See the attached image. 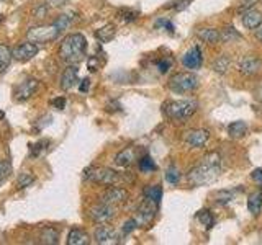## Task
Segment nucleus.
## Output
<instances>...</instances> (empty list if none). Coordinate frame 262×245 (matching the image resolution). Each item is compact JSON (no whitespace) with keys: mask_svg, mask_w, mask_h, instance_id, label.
<instances>
[{"mask_svg":"<svg viewBox=\"0 0 262 245\" xmlns=\"http://www.w3.org/2000/svg\"><path fill=\"white\" fill-rule=\"evenodd\" d=\"M12 174V165L10 162L7 160H0V185H4L7 182V178Z\"/></svg>","mask_w":262,"mask_h":245,"instance_id":"34","label":"nucleus"},{"mask_svg":"<svg viewBox=\"0 0 262 245\" xmlns=\"http://www.w3.org/2000/svg\"><path fill=\"white\" fill-rule=\"evenodd\" d=\"M72 20H74V15H72V13H64V15H61L59 18H57L54 23H56L57 27L61 28V31H62V30H66V28L69 27V24L72 23Z\"/></svg>","mask_w":262,"mask_h":245,"instance_id":"37","label":"nucleus"},{"mask_svg":"<svg viewBox=\"0 0 262 245\" xmlns=\"http://www.w3.org/2000/svg\"><path fill=\"white\" fill-rule=\"evenodd\" d=\"M90 217H92L94 223L97 224H106L110 223V220L115 217V208L113 204H108V203H100L94 206L90 209Z\"/></svg>","mask_w":262,"mask_h":245,"instance_id":"8","label":"nucleus"},{"mask_svg":"<svg viewBox=\"0 0 262 245\" xmlns=\"http://www.w3.org/2000/svg\"><path fill=\"white\" fill-rule=\"evenodd\" d=\"M115 35H117V28H115V24H105V27H102L100 30L95 31V36L100 43H108V41H112L115 38Z\"/></svg>","mask_w":262,"mask_h":245,"instance_id":"21","label":"nucleus"},{"mask_svg":"<svg viewBox=\"0 0 262 245\" xmlns=\"http://www.w3.org/2000/svg\"><path fill=\"white\" fill-rule=\"evenodd\" d=\"M246 133H248V125H246L244 121H234L228 126V134L234 139L243 137Z\"/></svg>","mask_w":262,"mask_h":245,"instance_id":"23","label":"nucleus"},{"mask_svg":"<svg viewBox=\"0 0 262 245\" xmlns=\"http://www.w3.org/2000/svg\"><path fill=\"white\" fill-rule=\"evenodd\" d=\"M185 142L192 147H203L208 142L210 139V133L205 129H190L185 133Z\"/></svg>","mask_w":262,"mask_h":245,"instance_id":"15","label":"nucleus"},{"mask_svg":"<svg viewBox=\"0 0 262 245\" xmlns=\"http://www.w3.org/2000/svg\"><path fill=\"white\" fill-rule=\"evenodd\" d=\"M48 5H45V7H38V8H35V12H33V15L36 16V18H43V16L46 15V10H48Z\"/></svg>","mask_w":262,"mask_h":245,"instance_id":"45","label":"nucleus"},{"mask_svg":"<svg viewBox=\"0 0 262 245\" xmlns=\"http://www.w3.org/2000/svg\"><path fill=\"white\" fill-rule=\"evenodd\" d=\"M0 2H10V0H0Z\"/></svg>","mask_w":262,"mask_h":245,"instance_id":"50","label":"nucleus"},{"mask_svg":"<svg viewBox=\"0 0 262 245\" xmlns=\"http://www.w3.org/2000/svg\"><path fill=\"white\" fill-rule=\"evenodd\" d=\"M156 65H158V70L161 74H167L169 69L172 67V59L170 57H161V59L156 62Z\"/></svg>","mask_w":262,"mask_h":245,"instance_id":"38","label":"nucleus"},{"mask_svg":"<svg viewBox=\"0 0 262 245\" xmlns=\"http://www.w3.org/2000/svg\"><path fill=\"white\" fill-rule=\"evenodd\" d=\"M48 145H49L48 139H43V141H39L36 144H30V157H33V159L39 157V155L48 149Z\"/></svg>","mask_w":262,"mask_h":245,"instance_id":"29","label":"nucleus"},{"mask_svg":"<svg viewBox=\"0 0 262 245\" xmlns=\"http://www.w3.org/2000/svg\"><path fill=\"white\" fill-rule=\"evenodd\" d=\"M251 178H252L256 183H262V168H256V170H252Z\"/></svg>","mask_w":262,"mask_h":245,"instance_id":"44","label":"nucleus"},{"mask_svg":"<svg viewBox=\"0 0 262 245\" xmlns=\"http://www.w3.org/2000/svg\"><path fill=\"white\" fill-rule=\"evenodd\" d=\"M243 24H244V28H248V30L259 28L262 24V13L254 10V8L243 12Z\"/></svg>","mask_w":262,"mask_h":245,"instance_id":"17","label":"nucleus"},{"mask_svg":"<svg viewBox=\"0 0 262 245\" xmlns=\"http://www.w3.org/2000/svg\"><path fill=\"white\" fill-rule=\"evenodd\" d=\"M61 28L57 27L56 23L51 24H45V27H33L30 28V31L27 33V38L31 43H39V44H46L54 41L57 36H59Z\"/></svg>","mask_w":262,"mask_h":245,"instance_id":"6","label":"nucleus"},{"mask_svg":"<svg viewBox=\"0 0 262 245\" xmlns=\"http://www.w3.org/2000/svg\"><path fill=\"white\" fill-rule=\"evenodd\" d=\"M33 182H35V177L31 175V172H23V174L18 177V182H16V185H18V188H27Z\"/></svg>","mask_w":262,"mask_h":245,"instance_id":"36","label":"nucleus"},{"mask_svg":"<svg viewBox=\"0 0 262 245\" xmlns=\"http://www.w3.org/2000/svg\"><path fill=\"white\" fill-rule=\"evenodd\" d=\"M229 65H231V59H229V56L223 54V56H220L215 62H213V70H215L216 74H220V76H223V74L228 72Z\"/></svg>","mask_w":262,"mask_h":245,"instance_id":"24","label":"nucleus"},{"mask_svg":"<svg viewBox=\"0 0 262 245\" xmlns=\"http://www.w3.org/2000/svg\"><path fill=\"white\" fill-rule=\"evenodd\" d=\"M196 36L207 44H216L221 41V33L215 28H202L196 31Z\"/></svg>","mask_w":262,"mask_h":245,"instance_id":"18","label":"nucleus"},{"mask_svg":"<svg viewBox=\"0 0 262 245\" xmlns=\"http://www.w3.org/2000/svg\"><path fill=\"white\" fill-rule=\"evenodd\" d=\"M256 2H257V0H243V5H241L239 10H241V12L249 10V8H252V5L256 4Z\"/></svg>","mask_w":262,"mask_h":245,"instance_id":"46","label":"nucleus"},{"mask_svg":"<svg viewBox=\"0 0 262 245\" xmlns=\"http://www.w3.org/2000/svg\"><path fill=\"white\" fill-rule=\"evenodd\" d=\"M94 237H95V242L100 243V245H108V243H118L120 242L117 231H115V229L110 227V226L97 227Z\"/></svg>","mask_w":262,"mask_h":245,"instance_id":"13","label":"nucleus"},{"mask_svg":"<svg viewBox=\"0 0 262 245\" xmlns=\"http://www.w3.org/2000/svg\"><path fill=\"white\" fill-rule=\"evenodd\" d=\"M262 70V61L257 56H244L239 61V72L246 77L257 76Z\"/></svg>","mask_w":262,"mask_h":245,"instance_id":"10","label":"nucleus"},{"mask_svg":"<svg viewBox=\"0 0 262 245\" xmlns=\"http://www.w3.org/2000/svg\"><path fill=\"white\" fill-rule=\"evenodd\" d=\"M243 36L237 33L233 27H228L223 30V33H221V41H225V43H231V41L234 39H241Z\"/></svg>","mask_w":262,"mask_h":245,"instance_id":"31","label":"nucleus"},{"mask_svg":"<svg viewBox=\"0 0 262 245\" xmlns=\"http://www.w3.org/2000/svg\"><path fill=\"white\" fill-rule=\"evenodd\" d=\"M220 155L216 152H210L202 159L199 165H195L190 172H188L187 180L188 183L193 186H200V185H207L211 183L213 180H216L220 175Z\"/></svg>","mask_w":262,"mask_h":245,"instance_id":"1","label":"nucleus"},{"mask_svg":"<svg viewBox=\"0 0 262 245\" xmlns=\"http://www.w3.org/2000/svg\"><path fill=\"white\" fill-rule=\"evenodd\" d=\"M118 18L125 23H131L138 18V12H133V10H128V8H121L118 12Z\"/></svg>","mask_w":262,"mask_h":245,"instance_id":"35","label":"nucleus"},{"mask_svg":"<svg viewBox=\"0 0 262 245\" xmlns=\"http://www.w3.org/2000/svg\"><path fill=\"white\" fill-rule=\"evenodd\" d=\"M38 88H39V82L36 79H25L23 82H20V84L15 87L13 95L18 102H25L35 95Z\"/></svg>","mask_w":262,"mask_h":245,"instance_id":"9","label":"nucleus"},{"mask_svg":"<svg viewBox=\"0 0 262 245\" xmlns=\"http://www.w3.org/2000/svg\"><path fill=\"white\" fill-rule=\"evenodd\" d=\"M68 243L69 245H89L90 237L85 231H82V229H71V232L68 235Z\"/></svg>","mask_w":262,"mask_h":245,"instance_id":"19","label":"nucleus"},{"mask_svg":"<svg viewBox=\"0 0 262 245\" xmlns=\"http://www.w3.org/2000/svg\"><path fill=\"white\" fill-rule=\"evenodd\" d=\"M84 180L87 182H94V183H100V185H117L125 182V175L118 174L112 168H105V167H89L84 172Z\"/></svg>","mask_w":262,"mask_h":245,"instance_id":"4","label":"nucleus"},{"mask_svg":"<svg viewBox=\"0 0 262 245\" xmlns=\"http://www.w3.org/2000/svg\"><path fill=\"white\" fill-rule=\"evenodd\" d=\"M256 38L260 41V43H262V24H260V27L259 28H256Z\"/></svg>","mask_w":262,"mask_h":245,"instance_id":"49","label":"nucleus"},{"mask_svg":"<svg viewBox=\"0 0 262 245\" xmlns=\"http://www.w3.org/2000/svg\"><path fill=\"white\" fill-rule=\"evenodd\" d=\"M248 209L252 212L254 216H259L260 214V209H262V191H256L249 196L248 200Z\"/></svg>","mask_w":262,"mask_h":245,"instance_id":"22","label":"nucleus"},{"mask_svg":"<svg viewBox=\"0 0 262 245\" xmlns=\"http://www.w3.org/2000/svg\"><path fill=\"white\" fill-rule=\"evenodd\" d=\"M236 190H221L216 193V203L218 204H228L231 200H234Z\"/></svg>","mask_w":262,"mask_h":245,"instance_id":"32","label":"nucleus"},{"mask_svg":"<svg viewBox=\"0 0 262 245\" xmlns=\"http://www.w3.org/2000/svg\"><path fill=\"white\" fill-rule=\"evenodd\" d=\"M12 54H13V59L20 61V62L30 61L38 54V44L31 43V41H28V43H21L13 49Z\"/></svg>","mask_w":262,"mask_h":245,"instance_id":"11","label":"nucleus"},{"mask_svg":"<svg viewBox=\"0 0 262 245\" xmlns=\"http://www.w3.org/2000/svg\"><path fill=\"white\" fill-rule=\"evenodd\" d=\"M77 82H79V69L74 64H71L61 76V88L71 90L72 87H76Z\"/></svg>","mask_w":262,"mask_h":245,"instance_id":"16","label":"nucleus"},{"mask_svg":"<svg viewBox=\"0 0 262 245\" xmlns=\"http://www.w3.org/2000/svg\"><path fill=\"white\" fill-rule=\"evenodd\" d=\"M156 168V162L149 157V155H144V157H141V160H139V170L144 172V174H151V172H154Z\"/></svg>","mask_w":262,"mask_h":245,"instance_id":"30","label":"nucleus"},{"mask_svg":"<svg viewBox=\"0 0 262 245\" xmlns=\"http://www.w3.org/2000/svg\"><path fill=\"white\" fill-rule=\"evenodd\" d=\"M87 67H89L90 72H97L98 67H100V62H98L97 57H90L89 62H87Z\"/></svg>","mask_w":262,"mask_h":245,"instance_id":"41","label":"nucleus"},{"mask_svg":"<svg viewBox=\"0 0 262 245\" xmlns=\"http://www.w3.org/2000/svg\"><path fill=\"white\" fill-rule=\"evenodd\" d=\"M156 28H164V30H167L169 33H174L176 31V27H174V24H172L169 20H158V21H156Z\"/></svg>","mask_w":262,"mask_h":245,"instance_id":"39","label":"nucleus"},{"mask_svg":"<svg viewBox=\"0 0 262 245\" xmlns=\"http://www.w3.org/2000/svg\"><path fill=\"white\" fill-rule=\"evenodd\" d=\"M135 149L133 147H126V149H123L121 152L117 154V157H115V163H117L118 167H129L131 163L135 162Z\"/></svg>","mask_w":262,"mask_h":245,"instance_id":"20","label":"nucleus"},{"mask_svg":"<svg viewBox=\"0 0 262 245\" xmlns=\"http://www.w3.org/2000/svg\"><path fill=\"white\" fill-rule=\"evenodd\" d=\"M256 100L262 103V84H260V85L257 87V90H256Z\"/></svg>","mask_w":262,"mask_h":245,"instance_id":"48","label":"nucleus"},{"mask_svg":"<svg viewBox=\"0 0 262 245\" xmlns=\"http://www.w3.org/2000/svg\"><path fill=\"white\" fill-rule=\"evenodd\" d=\"M180 177H182V175H180L179 168L174 167V165H170L167 168V172H166V180H167V183H170V185H177L180 182Z\"/></svg>","mask_w":262,"mask_h":245,"instance_id":"33","label":"nucleus"},{"mask_svg":"<svg viewBox=\"0 0 262 245\" xmlns=\"http://www.w3.org/2000/svg\"><path fill=\"white\" fill-rule=\"evenodd\" d=\"M138 226V223H136V219L133 217V219H128L126 220V223H125V226H123V229H121V231H123V234H125V235H128L131 231H135V227Z\"/></svg>","mask_w":262,"mask_h":245,"instance_id":"40","label":"nucleus"},{"mask_svg":"<svg viewBox=\"0 0 262 245\" xmlns=\"http://www.w3.org/2000/svg\"><path fill=\"white\" fill-rule=\"evenodd\" d=\"M0 21H2V15H0Z\"/></svg>","mask_w":262,"mask_h":245,"instance_id":"51","label":"nucleus"},{"mask_svg":"<svg viewBox=\"0 0 262 245\" xmlns=\"http://www.w3.org/2000/svg\"><path fill=\"white\" fill-rule=\"evenodd\" d=\"M12 57H13V54L10 51V47L5 46V44H0V74L8 67Z\"/></svg>","mask_w":262,"mask_h":245,"instance_id":"25","label":"nucleus"},{"mask_svg":"<svg viewBox=\"0 0 262 245\" xmlns=\"http://www.w3.org/2000/svg\"><path fill=\"white\" fill-rule=\"evenodd\" d=\"M85 53H87V39L80 33H72V35L66 36L59 46V51H57L61 61L69 65L79 64L84 59Z\"/></svg>","mask_w":262,"mask_h":245,"instance_id":"2","label":"nucleus"},{"mask_svg":"<svg viewBox=\"0 0 262 245\" xmlns=\"http://www.w3.org/2000/svg\"><path fill=\"white\" fill-rule=\"evenodd\" d=\"M182 64L187 69H200L203 64V56H202V49L199 46H193L190 51H187L182 57Z\"/></svg>","mask_w":262,"mask_h":245,"instance_id":"14","label":"nucleus"},{"mask_svg":"<svg viewBox=\"0 0 262 245\" xmlns=\"http://www.w3.org/2000/svg\"><path fill=\"white\" fill-rule=\"evenodd\" d=\"M89 85H90V80H89V79H84V80L80 82L79 90H80V92H87V90H89Z\"/></svg>","mask_w":262,"mask_h":245,"instance_id":"47","label":"nucleus"},{"mask_svg":"<svg viewBox=\"0 0 262 245\" xmlns=\"http://www.w3.org/2000/svg\"><path fill=\"white\" fill-rule=\"evenodd\" d=\"M66 2H68V0H46V5L49 8H59V7L66 5Z\"/></svg>","mask_w":262,"mask_h":245,"instance_id":"42","label":"nucleus"},{"mask_svg":"<svg viewBox=\"0 0 262 245\" xmlns=\"http://www.w3.org/2000/svg\"><path fill=\"white\" fill-rule=\"evenodd\" d=\"M129 198V193L121 186H112L108 190H105V193L102 194V201L103 203H108V204H121L128 201Z\"/></svg>","mask_w":262,"mask_h":245,"instance_id":"12","label":"nucleus"},{"mask_svg":"<svg viewBox=\"0 0 262 245\" xmlns=\"http://www.w3.org/2000/svg\"><path fill=\"white\" fill-rule=\"evenodd\" d=\"M199 87V77L193 72H179L169 80V88L176 93H188Z\"/></svg>","mask_w":262,"mask_h":245,"instance_id":"5","label":"nucleus"},{"mask_svg":"<svg viewBox=\"0 0 262 245\" xmlns=\"http://www.w3.org/2000/svg\"><path fill=\"white\" fill-rule=\"evenodd\" d=\"M144 196L146 198H149L151 201L154 203H161L162 200V188L159 185H151V186H146L144 188Z\"/></svg>","mask_w":262,"mask_h":245,"instance_id":"26","label":"nucleus"},{"mask_svg":"<svg viewBox=\"0 0 262 245\" xmlns=\"http://www.w3.org/2000/svg\"><path fill=\"white\" fill-rule=\"evenodd\" d=\"M51 105L54 106V108H57V110H64L66 108V98H54V100L51 102Z\"/></svg>","mask_w":262,"mask_h":245,"instance_id":"43","label":"nucleus"},{"mask_svg":"<svg viewBox=\"0 0 262 245\" xmlns=\"http://www.w3.org/2000/svg\"><path fill=\"white\" fill-rule=\"evenodd\" d=\"M41 242L43 243H57L59 242V232L53 227H46L41 234Z\"/></svg>","mask_w":262,"mask_h":245,"instance_id":"28","label":"nucleus"},{"mask_svg":"<svg viewBox=\"0 0 262 245\" xmlns=\"http://www.w3.org/2000/svg\"><path fill=\"white\" fill-rule=\"evenodd\" d=\"M196 219H199L207 229H211L215 226V217H213V212L210 209H200L196 212Z\"/></svg>","mask_w":262,"mask_h":245,"instance_id":"27","label":"nucleus"},{"mask_svg":"<svg viewBox=\"0 0 262 245\" xmlns=\"http://www.w3.org/2000/svg\"><path fill=\"white\" fill-rule=\"evenodd\" d=\"M196 106H199V103L195 100H170L164 103L162 111L169 119L185 121L190 116H193L196 111Z\"/></svg>","mask_w":262,"mask_h":245,"instance_id":"3","label":"nucleus"},{"mask_svg":"<svg viewBox=\"0 0 262 245\" xmlns=\"http://www.w3.org/2000/svg\"><path fill=\"white\" fill-rule=\"evenodd\" d=\"M158 203L151 201L149 198H146L141 204H139L138 208V214H136V223L138 226H149L152 223V219L156 216V212H158Z\"/></svg>","mask_w":262,"mask_h":245,"instance_id":"7","label":"nucleus"}]
</instances>
